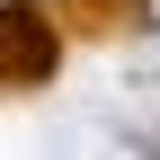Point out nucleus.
Masks as SVG:
<instances>
[{
    "label": "nucleus",
    "mask_w": 160,
    "mask_h": 160,
    "mask_svg": "<svg viewBox=\"0 0 160 160\" xmlns=\"http://www.w3.org/2000/svg\"><path fill=\"white\" fill-rule=\"evenodd\" d=\"M45 18H53L62 36H133V27L151 18V0H53Z\"/></svg>",
    "instance_id": "nucleus-2"
},
{
    "label": "nucleus",
    "mask_w": 160,
    "mask_h": 160,
    "mask_svg": "<svg viewBox=\"0 0 160 160\" xmlns=\"http://www.w3.org/2000/svg\"><path fill=\"white\" fill-rule=\"evenodd\" d=\"M62 71V27L36 0H0V89H45Z\"/></svg>",
    "instance_id": "nucleus-1"
}]
</instances>
